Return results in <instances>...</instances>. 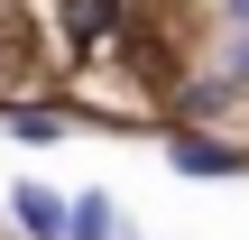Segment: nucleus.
Here are the masks:
<instances>
[{
    "instance_id": "1",
    "label": "nucleus",
    "mask_w": 249,
    "mask_h": 240,
    "mask_svg": "<svg viewBox=\"0 0 249 240\" xmlns=\"http://www.w3.org/2000/svg\"><path fill=\"white\" fill-rule=\"evenodd\" d=\"M166 157H176V176H240V166H249L231 139H203V129H176Z\"/></svg>"
},
{
    "instance_id": "2",
    "label": "nucleus",
    "mask_w": 249,
    "mask_h": 240,
    "mask_svg": "<svg viewBox=\"0 0 249 240\" xmlns=\"http://www.w3.org/2000/svg\"><path fill=\"white\" fill-rule=\"evenodd\" d=\"M9 213H18V231H28V240H65V222H74V203H65L55 185H18Z\"/></svg>"
},
{
    "instance_id": "3",
    "label": "nucleus",
    "mask_w": 249,
    "mask_h": 240,
    "mask_svg": "<svg viewBox=\"0 0 249 240\" xmlns=\"http://www.w3.org/2000/svg\"><path fill=\"white\" fill-rule=\"evenodd\" d=\"M65 240H120V231H111V194H74V222H65Z\"/></svg>"
},
{
    "instance_id": "4",
    "label": "nucleus",
    "mask_w": 249,
    "mask_h": 240,
    "mask_svg": "<svg viewBox=\"0 0 249 240\" xmlns=\"http://www.w3.org/2000/svg\"><path fill=\"white\" fill-rule=\"evenodd\" d=\"M120 18V0H65V37H102Z\"/></svg>"
},
{
    "instance_id": "5",
    "label": "nucleus",
    "mask_w": 249,
    "mask_h": 240,
    "mask_svg": "<svg viewBox=\"0 0 249 240\" xmlns=\"http://www.w3.org/2000/svg\"><path fill=\"white\" fill-rule=\"evenodd\" d=\"M222 83H231V92H249V28H240V46H231V65H222Z\"/></svg>"
},
{
    "instance_id": "6",
    "label": "nucleus",
    "mask_w": 249,
    "mask_h": 240,
    "mask_svg": "<svg viewBox=\"0 0 249 240\" xmlns=\"http://www.w3.org/2000/svg\"><path fill=\"white\" fill-rule=\"evenodd\" d=\"M222 18H231V28H249V0H222Z\"/></svg>"
}]
</instances>
